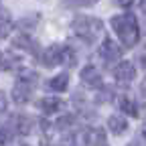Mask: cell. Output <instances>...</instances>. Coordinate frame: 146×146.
I'll list each match as a JSON object with an SVG mask.
<instances>
[{"instance_id":"cell-1","label":"cell","mask_w":146,"mask_h":146,"mask_svg":"<svg viewBox=\"0 0 146 146\" xmlns=\"http://www.w3.org/2000/svg\"><path fill=\"white\" fill-rule=\"evenodd\" d=\"M110 25H112L116 36L120 39V43L128 49H132L138 41H140V27H138V21L136 16L126 12V14H116L112 16V21H110Z\"/></svg>"},{"instance_id":"cell-23","label":"cell","mask_w":146,"mask_h":146,"mask_svg":"<svg viewBox=\"0 0 146 146\" xmlns=\"http://www.w3.org/2000/svg\"><path fill=\"white\" fill-rule=\"evenodd\" d=\"M144 134H146V124H144Z\"/></svg>"},{"instance_id":"cell-10","label":"cell","mask_w":146,"mask_h":146,"mask_svg":"<svg viewBox=\"0 0 146 146\" xmlns=\"http://www.w3.org/2000/svg\"><path fill=\"white\" fill-rule=\"evenodd\" d=\"M108 128L114 134H124L128 130V122H126V118L122 114H114V116H110V120H108Z\"/></svg>"},{"instance_id":"cell-11","label":"cell","mask_w":146,"mask_h":146,"mask_svg":"<svg viewBox=\"0 0 146 146\" xmlns=\"http://www.w3.org/2000/svg\"><path fill=\"white\" fill-rule=\"evenodd\" d=\"M12 27H14V21H12V16L0 8V39H4V36H8L12 33Z\"/></svg>"},{"instance_id":"cell-7","label":"cell","mask_w":146,"mask_h":146,"mask_svg":"<svg viewBox=\"0 0 146 146\" xmlns=\"http://www.w3.org/2000/svg\"><path fill=\"white\" fill-rule=\"evenodd\" d=\"M100 55H102V59L108 61V63H118L120 55H122V49L118 47L116 41L106 39V41L102 43V47H100Z\"/></svg>"},{"instance_id":"cell-14","label":"cell","mask_w":146,"mask_h":146,"mask_svg":"<svg viewBox=\"0 0 146 146\" xmlns=\"http://www.w3.org/2000/svg\"><path fill=\"white\" fill-rule=\"evenodd\" d=\"M14 124H16V132H21V134H29L31 128H33V122L29 118H25V116L14 118Z\"/></svg>"},{"instance_id":"cell-24","label":"cell","mask_w":146,"mask_h":146,"mask_svg":"<svg viewBox=\"0 0 146 146\" xmlns=\"http://www.w3.org/2000/svg\"><path fill=\"white\" fill-rule=\"evenodd\" d=\"M0 8H2V4H0Z\"/></svg>"},{"instance_id":"cell-20","label":"cell","mask_w":146,"mask_h":146,"mask_svg":"<svg viewBox=\"0 0 146 146\" xmlns=\"http://www.w3.org/2000/svg\"><path fill=\"white\" fill-rule=\"evenodd\" d=\"M140 65L142 67H146V47L142 49V53H140Z\"/></svg>"},{"instance_id":"cell-21","label":"cell","mask_w":146,"mask_h":146,"mask_svg":"<svg viewBox=\"0 0 146 146\" xmlns=\"http://www.w3.org/2000/svg\"><path fill=\"white\" fill-rule=\"evenodd\" d=\"M140 6H142V10L146 12V0H140Z\"/></svg>"},{"instance_id":"cell-4","label":"cell","mask_w":146,"mask_h":146,"mask_svg":"<svg viewBox=\"0 0 146 146\" xmlns=\"http://www.w3.org/2000/svg\"><path fill=\"white\" fill-rule=\"evenodd\" d=\"M134 77H136V69H134V65H132L130 61H120V63H116V67H114V79H116L118 83L128 85L130 81H134Z\"/></svg>"},{"instance_id":"cell-13","label":"cell","mask_w":146,"mask_h":146,"mask_svg":"<svg viewBox=\"0 0 146 146\" xmlns=\"http://www.w3.org/2000/svg\"><path fill=\"white\" fill-rule=\"evenodd\" d=\"M61 108V100L59 98H43L41 100V110L45 114H53Z\"/></svg>"},{"instance_id":"cell-2","label":"cell","mask_w":146,"mask_h":146,"mask_svg":"<svg viewBox=\"0 0 146 146\" xmlns=\"http://www.w3.org/2000/svg\"><path fill=\"white\" fill-rule=\"evenodd\" d=\"M71 31L85 43H98L104 36V23L96 16H77L71 23Z\"/></svg>"},{"instance_id":"cell-5","label":"cell","mask_w":146,"mask_h":146,"mask_svg":"<svg viewBox=\"0 0 146 146\" xmlns=\"http://www.w3.org/2000/svg\"><path fill=\"white\" fill-rule=\"evenodd\" d=\"M81 83L85 87H102L104 85V77H102V71L96 65H85V69L81 71Z\"/></svg>"},{"instance_id":"cell-8","label":"cell","mask_w":146,"mask_h":146,"mask_svg":"<svg viewBox=\"0 0 146 146\" xmlns=\"http://www.w3.org/2000/svg\"><path fill=\"white\" fill-rule=\"evenodd\" d=\"M12 45H14V47H21L23 51H27V53H31V55H36V53H39V43H36L29 33L16 35L14 39H12Z\"/></svg>"},{"instance_id":"cell-16","label":"cell","mask_w":146,"mask_h":146,"mask_svg":"<svg viewBox=\"0 0 146 146\" xmlns=\"http://www.w3.org/2000/svg\"><path fill=\"white\" fill-rule=\"evenodd\" d=\"M67 2L73 6H94L98 0H67Z\"/></svg>"},{"instance_id":"cell-19","label":"cell","mask_w":146,"mask_h":146,"mask_svg":"<svg viewBox=\"0 0 146 146\" xmlns=\"http://www.w3.org/2000/svg\"><path fill=\"white\" fill-rule=\"evenodd\" d=\"M8 138H10V136H8V132H6V130H0V144H6V142H8Z\"/></svg>"},{"instance_id":"cell-18","label":"cell","mask_w":146,"mask_h":146,"mask_svg":"<svg viewBox=\"0 0 146 146\" xmlns=\"http://www.w3.org/2000/svg\"><path fill=\"white\" fill-rule=\"evenodd\" d=\"M116 4H120L122 8H130L134 4V0H116Z\"/></svg>"},{"instance_id":"cell-3","label":"cell","mask_w":146,"mask_h":146,"mask_svg":"<svg viewBox=\"0 0 146 146\" xmlns=\"http://www.w3.org/2000/svg\"><path fill=\"white\" fill-rule=\"evenodd\" d=\"M63 53H65V47H61V45H51V47H47V49L43 51L41 63H43L45 67H57V65L63 63Z\"/></svg>"},{"instance_id":"cell-15","label":"cell","mask_w":146,"mask_h":146,"mask_svg":"<svg viewBox=\"0 0 146 146\" xmlns=\"http://www.w3.org/2000/svg\"><path fill=\"white\" fill-rule=\"evenodd\" d=\"M73 124H75V118H73V116H69V114L57 120V128H59V130H67V128H71Z\"/></svg>"},{"instance_id":"cell-12","label":"cell","mask_w":146,"mask_h":146,"mask_svg":"<svg viewBox=\"0 0 146 146\" xmlns=\"http://www.w3.org/2000/svg\"><path fill=\"white\" fill-rule=\"evenodd\" d=\"M120 110H122L124 114L132 116V118L138 116V104H136L132 98H122V100H120Z\"/></svg>"},{"instance_id":"cell-6","label":"cell","mask_w":146,"mask_h":146,"mask_svg":"<svg viewBox=\"0 0 146 146\" xmlns=\"http://www.w3.org/2000/svg\"><path fill=\"white\" fill-rule=\"evenodd\" d=\"M31 83L33 81H29L25 77H21L14 83V87H12V100H14V104H27L31 100V89H33Z\"/></svg>"},{"instance_id":"cell-22","label":"cell","mask_w":146,"mask_h":146,"mask_svg":"<svg viewBox=\"0 0 146 146\" xmlns=\"http://www.w3.org/2000/svg\"><path fill=\"white\" fill-rule=\"evenodd\" d=\"M128 146H138V144H128Z\"/></svg>"},{"instance_id":"cell-17","label":"cell","mask_w":146,"mask_h":146,"mask_svg":"<svg viewBox=\"0 0 146 146\" xmlns=\"http://www.w3.org/2000/svg\"><path fill=\"white\" fill-rule=\"evenodd\" d=\"M6 110H8V98L4 91H0V114H4Z\"/></svg>"},{"instance_id":"cell-9","label":"cell","mask_w":146,"mask_h":146,"mask_svg":"<svg viewBox=\"0 0 146 146\" xmlns=\"http://www.w3.org/2000/svg\"><path fill=\"white\" fill-rule=\"evenodd\" d=\"M69 85V75L67 73H61V75H55L47 81V89L51 91H57V94H61V91H65Z\"/></svg>"}]
</instances>
